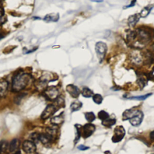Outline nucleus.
Instances as JSON below:
<instances>
[{
  "label": "nucleus",
  "mask_w": 154,
  "mask_h": 154,
  "mask_svg": "<svg viewBox=\"0 0 154 154\" xmlns=\"http://www.w3.org/2000/svg\"><path fill=\"white\" fill-rule=\"evenodd\" d=\"M153 33L149 28H137L130 31L127 36V39L135 48L140 49L147 45L152 39Z\"/></svg>",
  "instance_id": "nucleus-1"
},
{
  "label": "nucleus",
  "mask_w": 154,
  "mask_h": 154,
  "mask_svg": "<svg viewBox=\"0 0 154 154\" xmlns=\"http://www.w3.org/2000/svg\"><path fill=\"white\" fill-rule=\"evenodd\" d=\"M31 80V76L25 73L16 74L12 79V90L14 92H19L24 90Z\"/></svg>",
  "instance_id": "nucleus-2"
},
{
  "label": "nucleus",
  "mask_w": 154,
  "mask_h": 154,
  "mask_svg": "<svg viewBox=\"0 0 154 154\" xmlns=\"http://www.w3.org/2000/svg\"><path fill=\"white\" fill-rule=\"evenodd\" d=\"M95 51L100 62H102L105 58L107 51V46L106 43L103 42H97L95 45Z\"/></svg>",
  "instance_id": "nucleus-3"
},
{
  "label": "nucleus",
  "mask_w": 154,
  "mask_h": 154,
  "mask_svg": "<svg viewBox=\"0 0 154 154\" xmlns=\"http://www.w3.org/2000/svg\"><path fill=\"white\" fill-rule=\"evenodd\" d=\"M44 96L50 100H56L60 96L58 89L55 86H49L43 91Z\"/></svg>",
  "instance_id": "nucleus-4"
},
{
  "label": "nucleus",
  "mask_w": 154,
  "mask_h": 154,
  "mask_svg": "<svg viewBox=\"0 0 154 154\" xmlns=\"http://www.w3.org/2000/svg\"><path fill=\"white\" fill-rule=\"evenodd\" d=\"M144 56L140 51L135 49L130 54L129 59L132 63L135 65H140L143 63L144 60Z\"/></svg>",
  "instance_id": "nucleus-5"
},
{
  "label": "nucleus",
  "mask_w": 154,
  "mask_h": 154,
  "mask_svg": "<svg viewBox=\"0 0 154 154\" xmlns=\"http://www.w3.org/2000/svg\"><path fill=\"white\" fill-rule=\"evenodd\" d=\"M125 135V130L122 126H117L114 129V135L112 137V142L118 143L121 142Z\"/></svg>",
  "instance_id": "nucleus-6"
},
{
  "label": "nucleus",
  "mask_w": 154,
  "mask_h": 154,
  "mask_svg": "<svg viewBox=\"0 0 154 154\" xmlns=\"http://www.w3.org/2000/svg\"><path fill=\"white\" fill-rule=\"evenodd\" d=\"M57 110V108L55 106L48 105L41 114V119L43 120H46L49 119L56 113Z\"/></svg>",
  "instance_id": "nucleus-7"
},
{
  "label": "nucleus",
  "mask_w": 154,
  "mask_h": 154,
  "mask_svg": "<svg viewBox=\"0 0 154 154\" xmlns=\"http://www.w3.org/2000/svg\"><path fill=\"white\" fill-rule=\"evenodd\" d=\"M22 149L27 153H33L36 150V146L31 140H25L22 143Z\"/></svg>",
  "instance_id": "nucleus-8"
},
{
  "label": "nucleus",
  "mask_w": 154,
  "mask_h": 154,
  "mask_svg": "<svg viewBox=\"0 0 154 154\" xmlns=\"http://www.w3.org/2000/svg\"><path fill=\"white\" fill-rule=\"evenodd\" d=\"M95 126L92 124H87L82 127V137L87 139L90 137L95 131Z\"/></svg>",
  "instance_id": "nucleus-9"
},
{
  "label": "nucleus",
  "mask_w": 154,
  "mask_h": 154,
  "mask_svg": "<svg viewBox=\"0 0 154 154\" xmlns=\"http://www.w3.org/2000/svg\"><path fill=\"white\" fill-rule=\"evenodd\" d=\"M143 117L144 116L143 112L139 110L137 114L129 119V122L133 127H138L142 122Z\"/></svg>",
  "instance_id": "nucleus-10"
},
{
  "label": "nucleus",
  "mask_w": 154,
  "mask_h": 154,
  "mask_svg": "<svg viewBox=\"0 0 154 154\" xmlns=\"http://www.w3.org/2000/svg\"><path fill=\"white\" fill-rule=\"evenodd\" d=\"M54 138L46 132L39 135V140L45 146H50Z\"/></svg>",
  "instance_id": "nucleus-11"
},
{
  "label": "nucleus",
  "mask_w": 154,
  "mask_h": 154,
  "mask_svg": "<svg viewBox=\"0 0 154 154\" xmlns=\"http://www.w3.org/2000/svg\"><path fill=\"white\" fill-rule=\"evenodd\" d=\"M66 90L67 93L74 98H77L80 95V90L79 88L73 84L67 85Z\"/></svg>",
  "instance_id": "nucleus-12"
},
{
  "label": "nucleus",
  "mask_w": 154,
  "mask_h": 154,
  "mask_svg": "<svg viewBox=\"0 0 154 154\" xmlns=\"http://www.w3.org/2000/svg\"><path fill=\"white\" fill-rule=\"evenodd\" d=\"M9 83L6 80L0 81V98H5L8 93Z\"/></svg>",
  "instance_id": "nucleus-13"
},
{
  "label": "nucleus",
  "mask_w": 154,
  "mask_h": 154,
  "mask_svg": "<svg viewBox=\"0 0 154 154\" xmlns=\"http://www.w3.org/2000/svg\"><path fill=\"white\" fill-rule=\"evenodd\" d=\"M139 111V110H135L134 108H132L129 110H127L123 113V120L124 121H125V120H129L135 114H137Z\"/></svg>",
  "instance_id": "nucleus-14"
},
{
  "label": "nucleus",
  "mask_w": 154,
  "mask_h": 154,
  "mask_svg": "<svg viewBox=\"0 0 154 154\" xmlns=\"http://www.w3.org/2000/svg\"><path fill=\"white\" fill-rule=\"evenodd\" d=\"M141 18L140 14H134L130 16L128 20V24L130 27H134Z\"/></svg>",
  "instance_id": "nucleus-15"
},
{
  "label": "nucleus",
  "mask_w": 154,
  "mask_h": 154,
  "mask_svg": "<svg viewBox=\"0 0 154 154\" xmlns=\"http://www.w3.org/2000/svg\"><path fill=\"white\" fill-rule=\"evenodd\" d=\"M60 16L59 13H51L48 14L45 16L44 18V21L49 22H57L59 21Z\"/></svg>",
  "instance_id": "nucleus-16"
},
{
  "label": "nucleus",
  "mask_w": 154,
  "mask_h": 154,
  "mask_svg": "<svg viewBox=\"0 0 154 154\" xmlns=\"http://www.w3.org/2000/svg\"><path fill=\"white\" fill-rule=\"evenodd\" d=\"M64 121V116L63 115H59L51 119L50 122L53 125L59 126L61 124H63Z\"/></svg>",
  "instance_id": "nucleus-17"
},
{
  "label": "nucleus",
  "mask_w": 154,
  "mask_h": 154,
  "mask_svg": "<svg viewBox=\"0 0 154 154\" xmlns=\"http://www.w3.org/2000/svg\"><path fill=\"white\" fill-rule=\"evenodd\" d=\"M20 146V142L18 139H14L12 140L9 145V149L11 152L17 150Z\"/></svg>",
  "instance_id": "nucleus-18"
},
{
  "label": "nucleus",
  "mask_w": 154,
  "mask_h": 154,
  "mask_svg": "<svg viewBox=\"0 0 154 154\" xmlns=\"http://www.w3.org/2000/svg\"><path fill=\"white\" fill-rule=\"evenodd\" d=\"M57 126H55V125H53V127H47L45 129L46 133H47L48 134H49V135H51L52 137H53L54 139V137L57 133Z\"/></svg>",
  "instance_id": "nucleus-19"
},
{
  "label": "nucleus",
  "mask_w": 154,
  "mask_h": 154,
  "mask_svg": "<svg viewBox=\"0 0 154 154\" xmlns=\"http://www.w3.org/2000/svg\"><path fill=\"white\" fill-rule=\"evenodd\" d=\"M82 106V104L80 101H75L71 104L70 106V108L72 112L77 111L81 108Z\"/></svg>",
  "instance_id": "nucleus-20"
},
{
  "label": "nucleus",
  "mask_w": 154,
  "mask_h": 154,
  "mask_svg": "<svg viewBox=\"0 0 154 154\" xmlns=\"http://www.w3.org/2000/svg\"><path fill=\"white\" fill-rule=\"evenodd\" d=\"M81 94L84 98H91L94 95L93 91L87 87H85L82 89Z\"/></svg>",
  "instance_id": "nucleus-21"
},
{
  "label": "nucleus",
  "mask_w": 154,
  "mask_h": 154,
  "mask_svg": "<svg viewBox=\"0 0 154 154\" xmlns=\"http://www.w3.org/2000/svg\"><path fill=\"white\" fill-rule=\"evenodd\" d=\"M152 8H153L152 6H148L145 7L141 11L140 13H139L141 18H146V17H147L149 15V14L150 13L151 10L152 9Z\"/></svg>",
  "instance_id": "nucleus-22"
},
{
  "label": "nucleus",
  "mask_w": 154,
  "mask_h": 154,
  "mask_svg": "<svg viewBox=\"0 0 154 154\" xmlns=\"http://www.w3.org/2000/svg\"><path fill=\"white\" fill-rule=\"evenodd\" d=\"M9 147L8 142L6 140H2L0 142V154H3L7 150Z\"/></svg>",
  "instance_id": "nucleus-23"
},
{
  "label": "nucleus",
  "mask_w": 154,
  "mask_h": 154,
  "mask_svg": "<svg viewBox=\"0 0 154 154\" xmlns=\"http://www.w3.org/2000/svg\"><path fill=\"white\" fill-rule=\"evenodd\" d=\"M116 122V120L114 119H107L102 122V124L106 127H111Z\"/></svg>",
  "instance_id": "nucleus-24"
},
{
  "label": "nucleus",
  "mask_w": 154,
  "mask_h": 154,
  "mask_svg": "<svg viewBox=\"0 0 154 154\" xmlns=\"http://www.w3.org/2000/svg\"><path fill=\"white\" fill-rule=\"evenodd\" d=\"M85 118L89 122H92L95 120L96 116L93 112H87L85 113Z\"/></svg>",
  "instance_id": "nucleus-25"
},
{
  "label": "nucleus",
  "mask_w": 154,
  "mask_h": 154,
  "mask_svg": "<svg viewBox=\"0 0 154 154\" xmlns=\"http://www.w3.org/2000/svg\"><path fill=\"white\" fill-rule=\"evenodd\" d=\"M98 117L100 120L103 121L104 120H106L109 118V114L106 111L104 110H101L98 113Z\"/></svg>",
  "instance_id": "nucleus-26"
},
{
  "label": "nucleus",
  "mask_w": 154,
  "mask_h": 154,
  "mask_svg": "<svg viewBox=\"0 0 154 154\" xmlns=\"http://www.w3.org/2000/svg\"><path fill=\"white\" fill-rule=\"evenodd\" d=\"M93 100L95 103L100 104L102 102V100H103V98L99 94H95L93 96Z\"/></svg>",
  "instance_id": "nucleus-27"
},
{
  "label": "nucleus",
  "mask_w": 154,
  "mask_h": 154,
  "mask_svg": "<svg viewBox=\"0 0 154 154\" xmlns=\"http://www.w3.org/2000/svg\"><path fill=\"white\" fill-rule=\"evenodd\" d=\"M26 96V94L25 93H20L18 95L16 96V97L14 98V101L16 104H19L20 102H21L22 99Z\"/></svg>",
  "instance_id": "nucleus-28"
},
{
  "label": "nucleus",
  "mask_w": 154,
  "mask_h": 154,
  "mask_svg": "<svg viewBox=\"0 0 154 154\" xmlns=\"http://www.w3.org/2000/svg\"><path fill=\"white\" fill-rule=\"evenodd\" d=\"M75 128H76V136H75V141L76 143L80 139L81 131H80V126H78V125H75Z\"/></svg>",
  "instance_id": "nucleus-29"
},
{
  "label": "nucleus",
  "mask_w": 154,
  "mask_h": 154,
  "mask_svg": "<svg viewBox=\"0 0 154 154\" xmlns=\"http://www.w3.org/2000/svg\"><path fill=\"white\" fill-rule=\"evenodd\" d=\"M152 95V93H149L145 95H143V96H134V97H131V98H129V99H136V100H145L146 98H147L149 96H150Z\"/></svg>",
  "instance_id": "nucleus-30"
},
{
  "label": "nucleus",
  "mask_w": 154,
  "mask_h": 154,
  "mask_svg": "<svg viewBox=\"0 0 154 154\" xmlns=\"http://www.w3.org/2000/svg\"><path fill=\"white\" fill-rule=\"evenodd\" d=\"M56 101L57 102V104H58V106L59 107H60V106L64 107V105H65L64 100V99L60 97V96L56 100Z\"/></svg>",
  "instance_id": "nucleus-31"
},
{
  "label": "nucleus",
  "mask_w": 154,
  "mask_h": 154,
  "mask_svg": "<svg viewBox=\"0 0 154 154\" xmlns=\"http://www.w3.org/2000/svg\"><path fill=\"white\" fill-rule=\"evenodd\" d=\"M39 135L38 133H33L31 134V141H33L34 143H35V142H38L39 140Z\"/></svg>",
  "instance_id": "nucleus-32"
},
{
  "label": "nucleus",
  "mask_w": 154,
  "mask_h": 154,
  "mask_svg": "<svg viewBox=\"0 0 154 154\" xmlns=\"http://www.w3.org/2000/svg\"><path fill=\"white\" fill-rule=\"evenodd\" d=\"M78 149L79 150H85L89 149V147H87V146H85L84 145H80L79 146H78Z\"/></svg>",
  "instance_id": "nucleus-33"
},
{
  "label": "nucleus",
  "mask_w": 154,
  "mask_h": 154,
  "mask_svg": "<svg viewBox=\"0 0 154 154\" xmlns=\"http://www.w3.org/2000/svg\"><path fill=\"white\" fill-rule=\"evenodd\" d=\"M135 3H136V0H132V1H131V4H129V6H126V7H124V9H127V8H129V7H133V6H135Z\"/></svg>",
  "instance_id": "nucleus-34"
},
{
  "label": "nucleus",
  "mask_w": 154,
  "mask_h": 154,
  "mask_svg": "<svg viewBox=\"0 0 154 154\" xmlns=\"http://www.w3.org/2000/svg\"><path fill=\"white\" fill-rule=\"evenodd\" d=\"M4 14V9H3V8L1 6H0V18H1V17H3Z\"/></svg>",
  "instance_id": "nucleus-35"
},
{
  "label": "nucleus",
  "mask_w": 154,
  "mask_h": 154,
  "mask_svg": "<svg viewBox=\"0 0 154 154\" xmlns=\"http://www.w3.org/2000/svg\"><path fill=\"white\" fill-rule=\"evenodd\" d=\"M150 140L154 141V131H152L150 133Z\"/></svg>",
  "instance_id": "nucleus-36"
},
{
  "label": "nucleus",
  "mask_w": 154,
  "mask_h": 154,
  "mask_svg": "<svg viewBox=\"0 0 154 154\" xmlns=\"http://www.w3.org/2000/svg\"><path fill=\"white\" fill-rule=\"evenodd\" d=\"M90 1L93 2H96V3H100L103 1V0H90Z\"/></svg>",
  "instance_id": "nucleus-37"
},
{
  "label": "nucleus",
  "mask_w": 154,
  "mask_h": 154,
  "mask_svg": "<svg viewBox=\"0 0 154 154\" xmlns=\"http://www.w3.org/2000/svg\"><path fill=\"white\" fill-rule=\"evenodd\" d=\"M4 38V36L3 35V34L1 33V32H0V40Z\"/></svg>",
  "instance_id": "nucleus-38"
},
{
  "label": "nucleus",
  "mask_w": 154,
  "mask_h": 154,
  "mask_svg": "<svg viewBox=\"0 0 154 154\" xmlns=\"http://www.w3.org/2000/svg\"><path fill=\"white\" fill-rule=\"evenodd\" d=\"M14 154H22V153H21V152L20 150H17Z\"/></svg>",
  "instance_id": "nucleus-39"
},
{
  "label": "nucleus",
  "mask_w": 154,
  "mask_h": 154,
  "mask_svg": "<svg viewBox=\"0 0 154 154\" xmlns=\"http://www.w3.org/2000/svg\"><path fill=\"white\" fill-rule=\"evenodd\" d=\"M152 50H153V51L154 52V43L153 44V45L152 46Z\"/></svg>",
  "instance_id": "nucleus-40"
},
{
  "label": "nucleus",
  "mask_w": 154,
  "mask_h": 154,
  "mask_svg": "<svg viewBox=\"0 0 154 154\" xmlns=\"http://www.w3.org/2000/svg\"><path fill=\"white\" fill-rule=\"evenodd\" d=\"M3 1V0H0V2H1Z\"/></svg>",
  "instance_id": "nucleus-41"
},
{
  "label": "nucleus",
  "mask_w": 154,
  "mask_h": 154,
  "mask_svg": "<svg viewBox=\"0 0 154 154\" xmlns=\"http://www.w3.org/2000/svg\"><path fill=\"white\" fill-rule=\"evenodd\" d=\"M153 150H154V146H153Z\"/></svg>",
  "instance_id": "nucleus-42"
}]
</instances>
